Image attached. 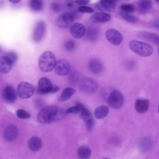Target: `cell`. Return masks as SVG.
Segmentation results:
<instances>
[{
  "label": "cell",
  "mask_w": 159,
  "mask_h": 159,
  "mask_svg": "<svg viewBox=\"0 0 159 159\" xmlns=\"http://www.w3.org/2000/svg\"><path fill=\"white\" fill-rule=\"evenodd\" d=\"M65 116L63 110L54 106H48L42 109L39 112L37 118L39 122L43 124L50 123L59 120Z\"/></svg>",
  "instance_id": "6da1fadb"
},
{
  "label": "cell",
  "mask_w": 159,
  "mask_h": 159,
  "mask_svg": "<svg viewBox=\"0 0 159 159\" xmlns=\"http://www.w3.org/2000/svg\"><path fill=\"white\" fill-rule=\"evenodd\" d=\"M57 61L54 54L50 51H46L42 53L39 56V66L42 71L49 72L55 68Z\"/></svg>",
  "instance_id": "7a4b0ae2"
},
{
  "label": "cell",
  "mask_w": 159,
  "mask_h": 159,
  "mask_svg": "<svg viewBox=\"0 0 159 159\" xmlns=\"http://www.w3.org/2000/svg\"><path fill=\"white\" fill-rule=\"evenodd\" d=\"M129 45L133 52L142 57L149 56L153 52V48L150 45L143 42L133 40L130 42Z\"/></svg>",
  "instance_id": "3957f363"
},
{
  "label": "cell",
  "mask_w": 159,
  "mask_h": 159,
  "mask_svg": "<svg viewBox=\"0 0 159 159\" xmlns=\"http://www.w3.org/2000/svg\"><path fill=\"white\" fill-rule=\"evenodd\" d=\"M107 101L112 108L118 109L122 106L124 102V98L119 90L115 89L112 90L109 94Z\"/></svg>",
  "instance_id": "277c9868"
},
{
  "label": "cell",
  "mask_w": 159,
  "mask_h": 159,
  "mask_svg": "<svg viewBox=\"0 0 159 159\" xmlns=\"http://www.w3.org/2000/svg\"><path fill=\"white\" fill-rule=\"evenodd\" d=\"M75 19L72 11L65 12L61 13L57 17L56 23L59 28L66 29L70 27Z\"/></svg>",
  "instance_id": "5b68a950"
},
{
  "label": "cell",
  "mask_w": 159,
  "mask_h": 159,
  "mask_svg": "<svg viewBox=\"0 0 159 159\" xmlns=\"http://www.w3.org/2000/svg\"><path fill=\"white\" fill-rule=\"evenodd\" d=\"M16 93L18 96L22 99H25L32 96L34 93V88L30 83L23 82L20 83L16 89Z\"/></svg>",
  "instance_id": "8992f818"
},
{
  "label": "cell",
  "mask_w": 159,
  "mask_h": 159,
  "mask_svg": "<svg viewBox=\"0 0 159 159\" xmlns=\"http://www.w3.org/2000/svg\"><path fill=\"white\" fill-rule=\"evenodd\" d=\"M46 30V25L43 20L38 21L34 27L32 34V40L35 42H40L43 38Z\"/></svg>",
  "instance_id": "52a82bcc"
},
{
  "label": "cell",
  "mask_w": 159,
  "mask_h": 159,
  "mask_svg": "<svg viewBox=\"0 0 159 159\" xmlns=\"http://www.w3.org/2000/svg\"><path fill=\"white\" fill-rule=\"evenodd\" d=\"M81 90L88 93H94L98 88V84L93 78L88 77L83 79L80 84Z\"/></svg>",
  "instance_id": "ba28073f"
},
{
  "label": "cell",
  "mask_w": 159,
  "mask_h": 159,
  "mask_svg": "<svg viewBox=\"0 0 159 159\" xmlns=\"http://www.w3.org/2000/svg\"><path fill=\"white\" fill-rule=\"evenodd\" d=\"M70 65L69 62L65 59H61L57 61L55 67L56 73L60 76H66L70 71Z\"/></svg>",
  "instance_id": "9c48e42d"
},
{
  "label": "cell",
  "mask_w": 159,
  "mask_h": 159,
  "mask_svg": "<svg viewBox=\"0 0 159 159\" xmlns=\"http://www.w3.org/2000/svg\"><path fill=\"white\" fill-rule=\"evenodd\" d=\"M105 36L107 40L111 44L118 45L123 40L122 35L118 31L113 29H109L106 32Z\"/></svg>",
  "instance_id": "30bf717a"
},
{
  "label": "cell",
  "mask_w": 159,
  "mask_h": 159,
  "mask_svg": "<svg viewBox=\"0 0 159 159\" xmlns=\"http://www.w3.org/2000/svg\"><path fill=\"white\" fill-rule=\"evenodd\" d=\"M116 5V1L102 0L97 2L95 7L100 11L113 12L115 10Z\"/></svg>",
  "instance_id": "8fae6325"
},
{
  "label": "cell",
  "mask_w": 159,
  "mask_h": 159,
  "mask_svg": "<svg viewBox=\"0 0 159 159\" xmlns=\"http://www.w3.org/2000/svg\"><path fill=\"white\" fill-rule=\"evenodd\" d=\"M53 85L48 78L43 77L39 80L37 87V91L40 94L50 93Z\"/></svg>",
  "instance_id": "7c38bea8"
},
{
  "label": "cell",
  "mask_w": 159,
  "mask_h": 159,
  "mask_svg": "<svg viewBox=\"0 0 159 159\" xmlns=\"http://www.w3.org/2000/svg\"><path fill=\"white\" fill-rule=\"evenodd\" d=\"M18 133L17 127L14 125L11 124L7 126L3 132V137L7 142H11L16 139Z\"/></svg>",
  "instance_id": "4fadbf2b"
},
{
  "label": "cell",
  "mask_w": 159,
  "mask_h": 159,
  "mask_svg": "<svg viewBox=\"0 0 159 159\" xmlns=\"http://www.w3.org/2000/svg\"><path fill=\"white\" fill-rule=\"evenodd\" d=\"M70 32L74 38L78 39L82 38L85 34L86 29L83 25L76 23L73 24L70 26Z\"/></svg>",
  "instance_id": "5bb4252c"
},
{
  "label": "cell",
  "mask_w": 159,
  "mask_h": 159,
  "mask_svg": "<svg viewBox=\"0 0 159 159\" xmlns=\"http://www.w3.org/2000/svg\"><path fill=\"white\" fill-rule=\"evenodd\" d=\"M138 37L142 39L155 44H159V35L156 34L146 31L138 33Z\"/></svg>",
  "instance_id": "9a60e30c"
},
{
  "label": "cell",
  "mask_w": 159,
  "mask_h": 159,
  "mask_svg": "<svg viewBox=\"0 0 159 159\" xmlns=\"http://www.w3.org/2000/svg\"><path fill=\"white\" fill-rule=\"evenodd\" d=\"M17 93L11 86L8 85L4 88L3 96L5 100L10 103L15 102L17 98Z\"/></svg>",
  "instance_id": "2e32d148"
},
{
  "label": "cell",
  "mask_w": 159,
  "mask_h": 159,
  "mask_svg": "<svg viewBox=\"0 0 159 159\" xmlns=\"http://www.w3.org/2000/svg\"><path fill=\"white\" fill-rule=\"evenodd\" d=\"M111 16L108 13L103 12H97L91 16V20L95 23H103L109 21L111 19Z\"/></svg>",
  "instance_id": "e0dca14e"
},
{
  "label": "cell",
  "mask_w": 159,
  "mask_h": 159,
  "mask_svg": "<svg viewBox=\"0 0 159 159\" xmlns=\"http://www.w3.org/2000/svg\"><path fill=\"white\" fill-rule=\"evenodd\" d=\"M149 102L147 99L139 98L136 99L135 103L136 111L139 113H143L148 110Z\"/></svg>",
  "instance_id": "ac0fdd59"
},
{
  "label": "cell",
  "mask_w": 159,
  "mask_h": 159,
  "mask_svg": "<svg viewBox=\"0 0 159 159\" xmlns=\"http://www.w3.org/2000/svg\"><path fill=\"white\" fill-rule=\"evenodd\" d=\"M88 67L91 72L94 74H98L102 71L103 66L99 60L97 58H93L89 61Z\"/></svg>",
  "instance_id": "d6986e66"
},
{
  "label": "cell",
  "mask_w": 159,
  "mask_h": 159,
  "mask_svg": "<svg viewBox=\"0 0 159 159\" xmlns=\"http://www.w3.org/2000/svg\"><path fill=\"white\" fill-rule=\"evenodd\" d=\"M13 64L5 56L0 57V72L2 74H6L11 70Z\"/></svg>",
  "instance_id": "ffe728a7"
},
{
  "label": "cell",
  "mask_w": 159,
  "mask_h": 159,
  "mask_svg": "<svg viewBox=\"0 0 159 159\" xmlns=\"http://www.w3.org/2000/svg\"><path fill=\"white\" fill-rule=\"evenodd\" d=\"M42 142L38 137L34 136L32 137L28 143V147L32 151L36 152L39 150L42 147Z\"/></svg>",
  "instance_id": "44dd1931"
},
{
  "label": "cell",
  "mask_w": 159,
  "mask_h": 159,
  "mask_svg": "<svg viewBox=\"0 0 159 159\" xmlns=\"http://www.w3.org/2000/svg\"><path fill=\"white\" fill-rule=\"evenodd\" d=\"M109 110L106 106L102 105L97 107L94 111L95 117L98 119H101L105 117L108 114Z\"/></svg>",
  "instance_id": "7402d4cb"
},
{
  "label": "cell",
  "mask_w": 159,
  "mask_h": 159,
  "mask_svg": "<svg viewBox=\"0 0 159 159\" xmlns=\"http://www.w3.org/2000/svg\"><path fill=\"white\" fill-rule=\"evenodd\" d=\"M138 6L140 11L143 13H146L149 11L152 6L151 0H141L139 1Z\"/></svg>",
  "instance_id": "603a6c76"
},
{
  "label": "cell",
  "mask_w": 159,
  "mask_h": 159,
  "mask_svg": "<svg viewBox=\"0 0 159 159\" xmlns=\"http://www.w3.org/2000/svg\"><path fill=\"white\" fill-rule=\"evenodd\" d=\"M91 153L90 149L86 146L80 147L77 151V156L79 159H89Z\"/></svg>",
  "instance_id": "cb8c5ba5"
},
{
  "label": "cell",
  "mask_w": 159,
  "mask_h": 159,
  "mask_svg": "<svg viewBox=\"0 0 159 159\" xmlns=\"http://www.w3.org/2000/svg\"><path fill=\"white\" fill-rule=\"evenodd\" d=\"M87 39L91 41H95L98 38L99 34V30L95 27H91L86 30Z\"/></svg>",
  "instance_id": "d4e9b609"
},
{
  "label": "cell",
  "mask_w": 159,
  "mask_h": 159,
  "mask_svg": "<svg viewBox=\"0 0 159 159\" xmlns=\"http://www.w3.org/2000/svg\"><path fill=\"white\" fill-rule=\"evenodd\" d=\"M30 9L34 12H39L42 10L43 8L44 4L41 0H31L29 2Z\"/></svg>",
  "instance_id": "484cf974"
},
{
  "label": "cell",
  "mask_w": 159,
  "mask_h": 159,
  "mask_svg": "<svg viewBox=\"0 0 159 159\" xmlns=\"http://www.w3.org/2000/svg\"><path fill=\"white\" fill-rule=\"evenodd\" d=\"M75 93V90L73 88L68 87L64 89L62 92L60 100L64 102L69 100Z\"/></svg>",
  "instance_id": "4316f807"
},
{
  "label": "cell",
  "mask_w": 159,
  "mask_h": 159,
  "mask_svg": "<svg viewBox=\"0 0 159 159\" xmlns=\"http://www.w3.org/2000/svg\"><path fill=\"white\" fill-rule=\"evenodd\" d=\"M68 80L69 84L72 85H76L80 79V74L78 72L75 70L70 71L69 73Z\"/></svg>",
  "instance_id": "83f0119b"
},
{
  "label": "cell",
  "mask_w": 159,
  "mask_h": 159,
  "mask_svg": "<svg viewBox=\"0 0 159 159\" xmlns=\"http://www.w3.org/2000/svg\"><path fill=\"white\" fill-rule=\"evenodd\" d=\"M118 14L123 19L129 22L136 23L138 22L139 20L138 17L121 11L118 12Z\"/></svg>",
  "instance_id": "f1b7e54d"
},
{
  "label": "cell",
  "mask_w": 159,
  "mask_h": 159,
  "mask_svg": "<svg viewBox=\"0 0 159 159\" xmlns=\"http://www.w3.org/2000/svg\"><path fill=\"white\" fill-rule=\"evenodd\" d=\"M121 11L126 13H130L134 12L135 10V6L130 4H124L120 6Z\"/></svg>",
  "instance_id": "f546056e"
},
{
  "label": "cell",
  "mask_w": 159,
  "mask_h": 159,
  "mask_svg": "<svg viewBox=\"0 0 159 159\" xmlns=\"http://www.w3.org/2000/svg\"><path fill=\"white\" fill-rule=\"evenodd\" d=\"M84 124L87 130L91 131L93 127L94 121L92 115L84 119Z\"/></svg>",
  "instance_id": "4dcf8cb0"
},
{
  "label": "cell",
  "mask_w": 159,
  "mask_h": 159,
  "mask_svg": "<svg viewBox=\"0 0 159 159\" xmlns=\"http://www.w3.org/2000/svg\"><path fill=\"white\" fill-rule=\"evenodd\" d=\"M17 116L20 119H25L30 117L31 115L28 111L22 109H19L16 112Z\"/></svg>",
  "instance_id": "1f68e13d"
},
{
  "label": "cell",
  "mask_w": 159,
  "mask_h": 159,
  "mask_svg": "<svg viewBox=\"0 0 159 159\" xmlns=\"http://www.w3.org/2000/svg\"><path fill=\"white\" fill-rule=\"evenodd\" d=\"M75 46V42L73 40L71 39L66 41L64 45L65 49L68 51H71L74 50Z\"/></svg>",
  "instance_id": "d6a6232c"
},
{
  "label": "cell",
  "mask_w": 159,
  "mask_h": 159,
  "mask_svg": "<svg viewBox=\"0 0 159 159\" xmlns=\"http://www.w3.org/2000/svg\"><path fill=\"white\" fill-rule=\"evenodd\" d=\"M79 12L81 13H91L94 12L93 8L87 6H82L78 7L77 9Z\"/></svg>",
  "instance_id": "836d02e7"
},
{
  "label": "cell",
  "mask_w": 159,
  "mask_h": 159,
  "mask_svg": "<svg viewBox=\"0 0 159 159\" xmlns=\"http://www.w3.org/2000/svg\"><path fill=\"white\" fill-rule=\"evenodd\" d=\"M11 61L12 64H14L16 61L17 56L14 52L10 51L7 52L5 55Z\"/></svg>",
  "instance_id": "e575fe53"
},
{
  "label": "cell",
  "mask_w": 159,
  "mask_h": 159,
  "mask_svg": "<svg viewBox=\"0 0 159 159\" xmlns=\"http://www.w3.org/2000/svg\"><path fill=\"white\" fill-rule=\"evenodd\" d=\"M80 113L79 108L75 105V106L72 107L68 108L66 111L65 113L67 114H77Z\"/></svg>",
  "instance_id": "d590c367"
},
{
  "label": "cell",
  "mask_w": 159,
  "mask_h": 159,
  "mask_svg": "<svg viewBox=\"0 0 159 159\" xmlns=\"http://www.w3.org/2000/svg\"><path fill=\"white\" fill-rule=\"evenodd\" d=\"M50 7L52 11L54 12L57 13L61 9L60 4L57 2H53L50 4Z\"/></svg>",
  "instance_id": "8d00e7d4"
},
{
  "label": "cell",
  "mask_w": 159,
  "mask_h": 159,
  "mask_svg": "<svg viewBox=\"0 0 159 159\" xmlns=\"http://www.w3.org/2000/svg\"><path fill=\"white\" fill-rule=\"evenodd\" d=\"M90 2V0H76L75 2L77 4L82 6H84L89 4Z\"/></svg>",
  "instance_id": "74e56055"
},
{
  "label": "cell",
  "mask_w": 159,
  "mask_h": 159,
  "mask_svg": "<svg viewBox=\"0 0 159 159\" xmlns=\"http://www.w3.org/2000/svg\"><path fill=\"white\" fill-rule=\"evenodd\" d=\"M152 25L153 27L159 29V19L153 20L152 22Z\"/></svg>",
  "instance_id": "f35d334b"
},
{
  "label": "cell",
  "mask_w": 159,
  "mask_h": 159,
  "mask_svg": "<svg viewBox=\"0 0 159 159\" xmlns=\"http://www.w3.org/2000/svg\"><path fill=\"white\" fill-rule=\"evenodd\" d=\"M59 89V87L56 85H53L50 93H54L57 92Z\"/></svg>",
  "instance_id": "ab89813d"
},
{
  "label": "cell",
  "mask_w": 159,
  "mask_h": 159,
  "mask_svg": "<svg viewBox=\"0 0 159 159\" xmlns=\"http://www.w3.org/2000/svg\"><path fill=\"white\" fill-rule=\"evenodd\" d=\"M66 7L69 9H71L74 7V3L71 1L68 2L66 4Z\"/></svg>",
  "instance_id": "60d3db41"
},
{
  "label": "cell",
  "mask_w": 159,
  "mask_h": 159,
  "mask_svg": "<svg viewBox=\"0 0 159 159\" xmlns=\"http://www.w3.org/2000/svg\"><path fill=\"white\" fill-rule=\"evenodd\" d=\"M9 1L12 2L14 3H17L20 2V0H9Z\"/></svg>",
  "instance_id": "b9f144b4"
},
{
  "label": "cell",
  "mask_w": 159,
  "mask_h": 159,
  "mask_svg": "<svg viewBox=\"0 0 159 159\" xmlns=\"http://www.w3.org/2000/svg\"><path fill=\"white\" fill-rule=\"evenodd\" d=\"M158 54H159V44H158Z\"/></svg>",
  "instance_id": "7bdbcfd3"
},
{
  "label": "cell",
  "mask_w": 159,
  "mask_h": 159,
  "mask_svg": "<svg viewBox=\"0 0 159 159\" xmlns=\"http://www.w3.org/2000/svg\"><path fill=\"white\" fill-rule=\"evenodd\" d=\"M158 113L159 114V105L158 107Z\"/></svg>",
  "instance_id": "ee69618b"
},
{
  "label": "cell",
  "mask_w": 159,
  "mask_h": 159,
  "mask_svg": "<svg viewBox=\"0 0 159 159\" xmlns=\"http://www.w3.org/2000/svg\"><path fill=\"white\" fill-rule=\"evenodd\" d=\"M103 159H108V158H103Z\"/></svg>",
  "instance_id": "f6af8a7d"
},
{
  "label": "cell",
  "mask_w": 159,
  "mask_h": 159,
  "mask_svg": "<svg viewBox=\"0 0 159 159\" xmlns=\"http://www.w3.org/2000/svg\"><path fill=\"white\" fill-rule=\"evenodd\" d=\"M156 1L159 2V0H157V1Z\"/></svg>",
  "instance_id": "bcb514c9"
}]
</instances>
